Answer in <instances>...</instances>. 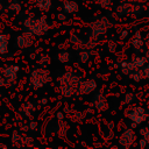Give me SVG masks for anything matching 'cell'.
Wrapping results in <instances>:
<instances>
[{
	"mask_svg": "<svg viewBox=\"0 0 149 149\" xmlns=\"http://www.w3.org/2000/svg\"><path fill=\"white\" fill-rule=\"evenodd\" d=\"M139 1H141V2H147L148 0H139Z\"/></svg>",
	"mask_w": 149,
	"mask_h": 149,
	"instance_id": "ac0fdd59",
	"label": "cell"
},
{
	"mask_svg": "<svg viewBox=\"0 0 149 149\" xmlns=\"http://www.w3.org/2000/svg\"><path fill=\"white\" fill-rule=\"evenodd\" d=\"M142 70H143V73H144V77L147 78V79H149V63H147L143 68H142Z\"/></svg>",
	"mask_w": 149,
	"mask_h": 149,
	"instance_id": "8fae6325",
	"label": "cell"
},
{
	"mask_svg": "<svg viewBox=\"0 0 149 149\" xmlns=\"http://www.w3.org/2000/svg\"><path fill=\"white\" fill-rule=\"evenodd\" d=\"M135 65L133 63V61H125L121 63V72L123 74H129L133 70H135Z\"/></svg>",
	"mask_w": 149,
	"mask_h": 149,
	"instance_id": "3957f363",
	"label": "cell"
},
{
	"mask_svg": "<svg viewBox=\"0 0 149 149\" xmlns=\"http://www.w3.org/2000/svg\"><path fill=\"white\" fill-rule=\"evenodd\" d=\"M127 118L130 121L136 122L137 125H140V123H142V122H144L147 120L148 114L146 113V111H144L143 107H141V106H134L130 111H128Z\"/></svg>",
	"mask_w": 149,
	"mask_h": 149,
	"instance_id": "6da1fadb",
	"label": "cell"
},
{
	"mask_svg": "<svg viewBox=\"0 0 149 149\" xmlns=\"http://www.w3.org/2000/svg\"><path fill=\"white\" fill-rule=\"evenodd\" d=\"M128 76H129V78H132V79L135 80V81H141L143 78H146L142 69H135V70H133Z\"/></svg>",
	"mask_w": 149,
	"mask_h": 149,
	"instance_id": "8992f818",
	"label": "cell"
},
{
	"mask_svg": "<svg viewBox=\"0 0 149 149\" xmlns=\"http://www.w3.org/2000/svg\"><path fill=\"white\" fill-rule=\"evenodd\" d=\"M139 146H140V148H146V147L148 146V141L142 137V139L139 141Z\"/></svg>",
	"mask_w": 149,
	"mask_h": 149,
	"instance_id": "7c38bea8",
	"label": "cell"
},
{
	"mask_svg": "<svg viewBox=\"0 0 149 149\" xmlns=\"http://www.w3.org/2000/svg\"><path fill=\"white\" fill-rule=\"evenodd\" d=\"M133 12V5H130L129 2H123L118 7V13L120 15H127V14H132Z\"/></svg>",
	"mask_w": 149,
	"mask_h": 149,
	"instance_id": "277c9868",
	"label": "cell"
},
{
	"mask_svg": "<svg viewBox=\"0 0 149 149\" xmlns=\"http://www.w3.org/2000/svg\"><path fill=\"white\" fill-rule=\"evenodd\" d=\"M148 15H149V14H148Z\"/></svg>",
	"mask_w": 149,
	"mask_h": 149,
	"instance_id": "d6986e66",
	"label": "cell"
},
{
	"mask_svg": "<svg viewBox=\"0 0 149 149\" xmlns=\"http://www.w3.org/2000/svg\"><path fill=\"white\" fill-rule=\"evenodd\" d=\"M114 47H115V44L111 42V43H109V50H111V51H114V50H115V48H114Z\"/></svg>",
	"mask_w": 149,
	"mask_h": 149,
	"instance_id": "5bb4252c",
	"label": "cell"
},
{
	"mask_svg": "<svg viewBox=\"0 0 149 149\" xmlns=\"http://www.w3.org/2000/svg\"><path fill=\"white\" fill-rule=\"evenodd\" d=\"M127 36H128V30H126V29H125V30H122V31L120 33V38H121V40L126 38Z\"/></svg>",
	"mask_w": 149,
	"mask_h": 149,
	"instance_id": "4fadbf2b",
	"label": "cell"
},
{
	"mask_svg": "<svg viewBox=\"0 0 149 149\" xmlns=\"http://www.w3.org/2000/svg\"><path fill=\"white\" fill-rule=\"evenodd\" d=\"M136 140V135L134 133V130L132 128H128V129H125L123 133L120 135V139H119V143L123 147V148H129Z\"/></svg>",
	"mask_w": 149,
	"mask_h": 149,
	"instance_id": "7a4b0ae2",
	"label": "cell"
},
{
	"mask_svg": "<svg viewBox=\"0 0 149 149\" xmlns=\"http://www.w3.org/2000/svg\"><path fill=\"white\" fill-rule=\"evenodd\" d=\"M134 37H140V38H142V35H141V33H140V31H136V33H135V35H134Z\"/></svg>",
	"mask_w": 149,
	"mask_h": 149,
	"instance_id": "2e32d148",
	"label": "cell"
},
{
	"mask_svg": "<svg viewBox=\"0 0 149 149\" xmlns=\"http://www.w3.org/2000/svg\"><path fill=\"white\" fill-rule=\"evenodd\" d=\"M132 61H133V63H134V65H135L136 69H142L147 64V62H148V59H147L146 56H135Z\"/></svg>",
	"mask_w": 149,
	"mask_h": 149,
	"instance_id": "52a82bcc",
	"label": "cell"
},
{
	"mask_svg": "<svg viewBox=\"0 0 149 149\" xmlns=\"http://www.w3.org/2000/svg\"><path fill=\"white\" fill-rule=\"evenodd\" d=\"M144 10H146L144 5H142V3H136V5L133 6V12H132V14L140 15V14H142Z\"/></svg>",
	"mask_w": 149,
	"mask_h": 149,
	"instance_id": "ba28073f",
	"label": "cell"
},
{
	"mask_svg": "<svg viewBox=\"0 0 149 149\" xmlns=\"http://www.w3.org/2000/svg\"><path fill=\"white\" fill-rule=\"evenodd\" d=\"M140 134H141V136H142L143 139H146V140L148 141V143H149V127H142V128L140 129Z\"/></svg>",
	"mask_w": 149,
	"mask_h": 149,
	"instance_id": "30bf717a",
	"label": "cell"
},
{
	"mask_svg": "<svg viewBox=\"0 0 149 149\" xmlns=\"http://www.w3.org/2000/svg\"><path fill=\"white\" fill-rule=\"evenodd\" d=\"M134 99H135V95L133 92H127L123 97V104L125 105H129L132 102H134Z\"/></svg>",
	"mask_w": 149,
	"mask_h": 149,
	"instance_id": "9c48e42d",
	"label": "cell"
},
{
	"mask_svg": "<svg viewBox=\"0 0 149 149\" xmlns=\"http://www.w3.org/2000/svg\"><path fill=\"white\" fill-rule=\"evenodd\" d=\"M144 56H146V57H147V59L149 61V49H148V50L144 52Z\"/></svg>",
	"mask_w": 149,
	"mask_h": 149,
	"instance_id": "e0dca14e",
	"label": "cell"
},
{
	"mask_svg": "<svg viewBox=\"0 0 149 149\" xmlns=\"http://www.w3.org/2000/svg\"><path fill=\"white\" fill-rule=\"evenodd\" d=\"M132 47L134 49V51L136 52H141L143 50V47H144V42L142 38L140 37H134L133 41H132Z\"/></svg>",
	"mask_w": 149,
	"mask_h": 149,
	"instance_id": "5b68a950",
	"label": "cell"
},
{
	"mask_svg": "<svg viewBox=\"0 0 149 149\" xmlns=\"http://www.w3.org/2000/svg\"><path fill=\"white\" fill-rule=\"evenodd\" d=\"M144 43H146L147 45H149V34H147V36H146V40H144Z\"/></svg>",
	"mask_w": 149,
	"mask_h": 149,
	"instance_id": "9a60e30c",
	"label": "cell"
}]
</instances>
